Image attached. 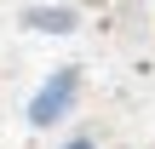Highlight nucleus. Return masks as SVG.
<instances>
[{
  "mask_svg": "<svg viewBox=\"0 0 155 149\" xmlns=\"http://www.w3.org/2000/svg\"><path fill=\"white\" fill-rule=\"evenodd\" d=\"M63 149H98V144H92V138H69Z\"/></svg>",
  "mask_w": 155,
  "mask_h": 149,
  "instance_id": "nucleus-3",
  "label": "nucleus"
},
{
  "mask_svg": "<svg viewBox=\"0 0 155 149\" xmlns=\"http://www.w3.org/2000/svg\"><path fill=\"white\" fill-rule=\"evenodd\" d=\"M23 29H35V34H75L81 29V11L75 6H29L23 11Z\"/></svg>",
  "mask_w": 155,
  "mask_h": 149,
  "instance_id": "nucleus-2",
  "label": "nucleus"
},
{
  "mask_svg": "<svg viewBox=\"0 0 155 149\" xmlns=\"http://www.w3.org/2000/svg\"><path fill=\"white\" fill-rule=\"evenodd\" d=\"M75 103H81V63H58L35 92H29V126L35 132H46V126H63L69 115H75Z\"/></svg>",
  "mask_w": 155,
  "mask_h": 149,
  "instance_id": "nucleus-1",
  "label": "nucleus"
}]
</instances>
